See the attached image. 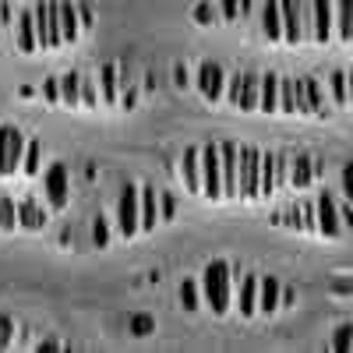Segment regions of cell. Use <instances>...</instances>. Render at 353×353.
I'll list each match as a JSON object with an SVG mask.
<instances>
[{
	"instance_id": "obj_1",
	"label": "cell",
	"mask_w": 353,
	"mask_h": 353,
	"mask_svg": "<svg viewBox=\"0 0 353 353\" xmlns=\"http://www.w3.org/2000/svg\"><path fill=\"white\" fill-rule=\"evenodd\" d=\"M230 286H233L230 265H226V261H212L209 269H205V276H201V297H205V304H209L216 314H226V311L233 307Z\"/></svg>"
},
{
	"instance_id": "obj_2",
	"label": "cell",
	"mask_w": 353,
	"mask_h": 353,
	"mask_svg": "<svg viewBox=\"0 0 353 353\" xmlns=\"http://www.w3.org/2000/svg\"><path fill=\"white\" fill-rule=\"evenodd\" d=\"M258 166H261V152L254 145H237V198L248 201L258 198Z\"/></svg>"
},
{
	"instance_id": "obj_3",
	"label": "cell",
	"mask_w": 353,
	"mask_h": 353,
	"mask_svg": "<svg viewBox=\"0 0 353 353\" xmlns=\"http://www.w3.org/2000/svg\"><path fill=\"white\" fill-rule=\"evenodd\" d=\"M279 21H283V43L297 46L307 39V0H279Z\"/></svg>"
},
{
	"instance_id": "obj_4",
	"label": "cell",
	"mask_w": 353,
	"mask_h": 353,
	"mask_svg": "<svg viewBox=\"0 0 353 353\" xmlns=\"http://www.w3.org/2000/svg\"><path fill=\"white\" fill-rule=\"evenodd\" d=\"M43 191H46V205L53 212L68 209V201H71V173H68L64 163H53L43 173Z\"/></svg>"
},
{
	"instance_id": "obj_5",
	"label": "cell",
	"mask_w": 353,
	"mask_h": 353,
	"mask_svg": "<svg viewBox=\"0 0 353 353\" xmlns=\"http://www.w3.org/2000/svg\"><path fill=\"white\" fill-rule=\"evenodd\" d=\"M314 233H321V237L329 241H339L343 237V223H339V205L332 198V191H321L318 201H314Z\"/></svg>"
},
{
	"instance_id": "obj_6",
	"label": "cell",
	"mask_w": 353,
	"mask_h": 353,
	"mask_svg": "<svg viewBox=\"0 0 353 353\" xmlns=\"http://www.w3.org/2000/svg\"><path fill=\"white\" fill-rule=\"evenodd\" d=\"M201 163V194L209 201H223V181H219V145H205L198 149Z\"/></svg>"
},
{
	"instance_id": "obj_7",
	"label": "cell",
	"mask_w": 353,
	"mask_h": 353,
	"mask_svg": "<svg viewBox=\"0 0 353 353\" xmlns=\"http://www.w3.org/2000/svg\"><path fill=\"white\" fill-rule=\"evenodd\" d=\"M21 152H25V134L14 124L0 128V176H14V170L21 166Z\"/></svg>"
},
{
	"instance_id": "obj_8",
	"label": "cell",
	"mask_w": 353,
	"mask_h": 353,
	"mask_svg": "<svg viewBox=\"0 0 353 353\" xmlns=\"http://www.w3.org/2000/svg\"><path fill=\"white\" fill-rule=\"evenodd\" d=\"M32 18H36V39L43 50H53L61 46V25H57V0L53 4H36L32 8Z\"/></svg>"
},
{
	"instance_id": "obj_9",
	"label": "cell",
	"mask_w": 353,
	"mask_h": 353,
	"mask_svg": "<svg viewBox=\"0 0 353 353\" xmlns=\"http://www.w3.org/2000/svg\"><path fill=\"white\" fill-rule=\"evenodd\" d=\"M307 39H332V0H307Z\"/></svg>"
},
{
	"instance_id": "obj_10",
	"label": "cell",
	"mask_w": 353,
	"mask_h": 353,
	"mask_svg": "<svg viewBox=\"0 0 353 353\" xmlns=\"http://www.w3.org/2000/svg\"><path fill=\"white\" fill-rule=\"evenodd\" d=\"M117 233L124 241L138 237V188H124L117 201Z\"/></svg>"
},
{
	"instance_id": "obj_11",
	"label": "cell",
	"mask_w": 353,
	"mask_h": 353,
	"mask_svg": "<svg viewBox=\"0 0 353 353\" xmlns=\"http://www.w3.org/2000/svg\"><path fill=\"white\" fill-rule=\"evenodd\" d=\"M276 113H286V117L307 113V106H304V81H301V78H283V74H279V99H276Z\"/></svg>"
},
{
	"instance_id": "obj_12",
	"label": "cell",
	"mask_w": 353,
	"mask_h": 353,
	"mask_svg": "<svg viewBox=\"0 0 353 353\" xmlns=\"http://www.w3.org/2000/svg\"><path fill=\"white\" fill-rule=\"evenodd\" d=\"M219 181H223V198H237V145L223 141L219 145Z\"/></svg>"
},
{
	"instance_id": "obj_13",
	"label": "cell",
	"mask_w": 353,
	"mask_h": 353,
	"mask_svg": "<svg viewBox=\"0 0 353 353\" xmlns=\"http://www.w3.org/2000/svg\"><path fill=\"white\" fill-rule=\"evenodd\" d=\"M198 92L209 99V103H219V99H223V92H226V74H223L219 64L205 61V64L198 68Z\"/></svg>"
},
{
	"instance_id": "obj_14",
	"label": "cell",
	"mask_w": 353,
	"mask_h": 353,
	"mask_svg": "<svg viewBox=\"0 0 353 353\" xmlns=\"http://www.w3.org/2000/svg\"><path fill=\"white\" fill-rule=\"evenodd\" d=\"M318 173H321V163L314 156H297V159H290V173H286V184L293 191H304L307 184L318 181Z\"/></svg>"
},
{
	"instance_id": "obj_15",
	"label": "cell",
	"mask_w": 353,
	"mask_h": 353,
	"mask_svg": "<svg viewBox=\"0 0 353 353\" xmlns=\"http://www.w3.org/2000/svg\"><path fill=\"white\" fill-rule=\"evenodd\" d=\"M159 223V194L156 188H138V233H152Z\"/></svg>"
},
{
	"instance_id": "obj_16",
	"label": "cell",
	"mask_w": 353,
	"mask_h": 353,
	"mask_svg": "<svg viewBox=\"0 0 353 353\" xmlns=\"http://www.w3.org/2000/svg\"><path fill=\"white\" fill-rule=\"evenodd\" d=\"M279 293H283V286L276 276H258V314H276Z\"/></svg>"
},
{
	"instance_id": "obj_17",
	"label": "cell",
	"mask_w": 353,
	"mask_h": 353,
	"mask_svg": "<svg viewBox=\"0 0 353 353\" xmlns=\"http://www.w3.org/2000/svg\"><path fill=\"white\" fill-rule=\"evenodd\" d=\"M57 25H61V39L74 43L81 36V25H78V8L71 0H57Z\"/></svg>"
},
{
	"instance_id": "obj_18",
	"label": "cell",
	"mask_w": 353,
	"mask_h": 353,
	"mask_svg": "<svg viewBox=\"0 0 353 353\" xmlns=\"http://www.w3.org/2000/svg\"><path fill=\"white\" fill-rule=\"evenodd\" d=\"M332 36H339V43H353V0H336Z\"/></svg>"
},
{
	"instance_id": "obj_19",
	"label": "cell",
	"mask_w": 353,
	"mask_h": 353,
	"mask_svg": "<svg viewBox=\"0 0 353 353\" xmlns=\"http://www.w3.org/2000/svg\"><path fill=\"white\" fill-rule=\"evenodd\" d=\"M18 226L21 230H43L46 226V209H43L36 198L18 201Z\"/></svg>"
},
{
	"instance_id": "obj_20",
	"label": "cell",
	"mask_w": 353,
	"mask_h": 353,
	"mask_svg": "<svg viewBox=\"0 0 353 353\" xmlns=\"http://www.w3.org/2000/svg\"><path fill=\"white\" fill-rule=\"evenodd\" d=\"M279 99V74H261L258 78V113H276Z\"/></svg>"
},
{
	"instance_id": "obj_21",
	"label": "cell",
	"mask_w": 353,
	"mask_h": 353,
	"mask_svg": "<svg viewBox=\"0 0 353 353\" xmlns=\"http://www.w3.org/2000/svg\"><path fill=\"white\" fill-rule=\"evenodd\" d=\"M261 32L269 43H283V21H279V0H265L261 8Z\"/></svg>"
},
{
	"instance_id": "obj_22",
	"label": "cell",
	"mask_w": 353,
	"mask_h": 353,
	"mask_svg": "<svg viewBox=\"0 0 353 353\" xmlns=\"http://www.w3.org/2000/svg\"><path fill=\"white\" fill-rule=\"evenodd\" d=\"M181 181L191 194H201V163H198V149H188L181 159Z\"/></svg>"
},
{
	"instance_id": "obj_23",
	"label": "cell",
	"mask_w": 353,
	"mask_h": 353,
	"mask_svg": "<svg viewBox=\"0 0 353 353\" xmlns=\"http://www.w3.org/2000/svg\"><path fill=\"white\" fill-rule=\"evenodd\" d=\"M304 81V106L311 117H329V106H325V88L318 85V78H301Z\"/></svg>"
},
{
	"instance_id": "obj_24",
	"label": "cell",
	"mask_w": 353,
	"mask_h": 353,
	"mask_svg": "<svg viewBox=\"0 0 353 353\" xmlns=\"http://www.w3.org/2000/svg\"><path fill=\"white\" fill-rule=\"evenodd\" d=\"M18 50L21 53H36L39 50V39H36V18H32V11H21L18 14Z\"/></svg>"
},
{
	"instance_id": "obj_25",
	"label": "cell",
	"mask_w": 353,
	"mask_h": 353,
	"mask_svg": "<svg viewBox=\"0 0 353 353\" xmlns=\"http://www.w3.org/2000/svg\"><path fill=\"white\" fill-rule=\"evenodd\" d=\"M258 78H261V74H241V85H237V110H244V113H254V110H258Z\"/></svg>"
},
{
	"instance_id": "obj_26",
	"label": "cell",
	"mask_w": 353,
	"mask_h": 353,
	"mask_svg": "<svg viewBox=\"0 0 353 353\" xmlns=\"http://www.w3.org/2000/svg\"><path fill=\"white\" fill-rule=\"evenodd\" d=\"M237 307H241L244 318H254V314H258V276H244V279H241Z\"/></svg>"
},
{
	"instance_id": "obj_27",
	"label": "cell",
	"mask_w": 353,
	"mask_h": 353,
	"mask_svg": "<svg viewBox=\"0 0 353 353\" xmlns=\"http://www.w3.org/2000/svg\"><path fill=\"white\" fill-rule=\"evenodd\" d=\"M99 92H103V103H110V106L121 99V74H117L113 64L99 68Z\"/></svg>"
},
{
	"instance_id": "obj_28",
	"label": "cell",
	"mask_w": 353,
	"mask_h": 353,
	"mask_svg": "<svg viewBox=\"0 0 353 353\" xmlns=\"http://www.w3.org/2000/svg\"><path fill=\"white\" fill-rule=\"evenodd\" d=\"M25 176H39L43 173V145L39 141H25V152H21V166Z\"/></svg>"
},
{
	"instance_id": "obj_29",
	"label": "cell",
	"mask_w": 353,
	"mask_h": 353,
	"mask_svg": "<svg viewBox=\"0 0 353 353\" xmlns=\"http://www.w3.org/2000/svg\"><path fill=\"white\" fill-rule=\"evenodd\" d=\"M329 85H332V99H336V106H350V74L346 71H332L329 74Z\"/></svg>"
},
{
	"instance_id": "obj_30",
	"label": "cell",
	"mask_w": 353,
	"mask_h": 353,
	"mask_svg": "<svg viewBox=\"0 0 353 353\" xmlns=\"http://www.w3.org/2000/svg\"><path fill=\"white\" fill-rule=\"evenodd\" d=\"M78 81H81V74H61V103L64 106H81L78 103Z\"/></svg>"
},
{
	"instance_id": "obj_31",
	"label": "cell",
	"mask_w": 353,
	"mask_h": 353,
	"mask_svg": "<svg viewBox=\"0 0 353 353\" xmlns=\"http://www.w3.org/2000/svg\"><path fill=\"white\" fill-rule=\"evenodd\" d=\"M78 103L81 106H99V88H96L92 78H81L78 81Z\"/></svg>"
},
{
	"instance_id": "obj_32",
	"label": "cell",
	"mask_w": 353,
	"mask_h": 353,
	"mask_svg": "<svg viewBox=\"0 0 353 353\" xmlns=\"http://www.w3.org/2000/svg\"><path fill=\"white\" fill-rule=\"evenodd\" d=\"M18 226V205L11 198H0V230H14Z\"/></svg>"
},
{
	"instance_id": "obj_33",
	"label": "cell",
	"mask_w": 353,
	"mask_h": 353,
	"mask_svg": "<svg viewBox=\"0 0 353 353\" xmlns=\"http://www.w3.org/2000/svg\"><path fill=\"white\" fill-rule=\"evenodd\" d=\"M14 346V318L11 314H0V353Z\"/></svg>"
},
{
	"instance_id": "obj_34",
	"label": "cell",
	"mask_w": 353,
	"mask_h": 353,
	"mask_svg": "<svg viewBox=\"0 0 353 353\" xmlns=\"http://www.w3.org/2000/svg\"><path fill=\"white\" fill-rule=\"evenodd\" d=\"M332 350H336V353H350V350H353V325H339V329H336Z\"/></svg>"
},
{
	"instance_id": "obj_35",
	"label": "cell",
	"mask_w": 353,
	"mask_h": 353,
	"mask_svg": "<svg viewBox=\"0 0 353 353\" xmlns=\"http://www.w3.org/2000/svg\"><path fill=\"white\" fill-rule=\"evenodd\" d=\"M198 301H201V297H198V286H194V283H184V286H181V304H184L188 311H198V307H201Z\"/></svg>"
},
{
	"instance_id": "obj_36",
	"label": "cell",
	"mask_w": 353,
	"mask_h": 353,
	"mask_svg": "<svg viewBox=\"0 0 353 353\" xmlns=\"http://www.w3.org/2000/svg\"><path fill=\"white\" fill-rule=\"evenodd\" d=\"M152 329H156V321H152L149 314H138V318H131V332H134V336H149Z\"/></svg>"
},
{
	"instance_id": "obj_37",
	"label": "cell",
	"mask_w": 353,
	"mask_h": 353,
	"mask_svg": "<svg viewBox=\"0 0 353 353\" xmlns=\"http://www.w3.org/2000/svg\"><path fill=\"white\" fill-rule=\"evenodd\" d=\"M194 21H198V25H212V21H216V8H212V4H198V8H194Z\"/></svg>"
},
{
	"instance_id": "obj_38",
	"label": "cell",
	"mask_w": 353,
	"mask_h": 353,
	"mask_svg": "<svg viewBox=\"0 0 353 353\" xmlns=\"http://www.w3.org/2000/svg\"><path fill=\"white\" fill-rule=\"evenodd\" d=\"M43 96H46L50 103H61V78H50V81H43Z\"/></svg>"
},
{
	"instance_id": "obj_39",
	"label": "cell",
	"mask_w": 353,
	"mask_h": 353,
	"mask_svg": "<svg viewBox=\"0 0 353 353\" xmlns=\"http://www.w3.org/2000/svg\"><path fill=\"white\" fill-rule=\"evenodd\" d=\"M92 233H96V244H99V248L110 244V230H106V219H103V216L96 219V230H92Z\"/></svg>"
},
{
	"instance_id": "obj_40",
	"label": "cell",
	"mask_w": 353,
	"mask_h": 353,
	"mask_svg": "<svg viewBox=\"0 0 353 353\" xmlns=\"http://www.w3.org/2000/svg\"><path fill=\"white\" fill-rule=\"evenodd\" d=\"M223 14H226V21H237L241 18V0H223Z\"/></svg>"
},
{
	"instance_id": "obj_41",
	"label": "cell",
	"mask_w": 353,
	"mask_h": 353,
	"mask_svg": "<svg viewBox=\"0 0 353 353\" xmlns=\"http://www.w3.org/2000/svg\"><path fill=\"white\" fill-rule=\"evenodd\" d=\"M173 81H176V85H188V68H184V64L173 68Z\"/></svg>"
},
{
	"instance_id": "obj_42",
	"label": "cell",
	"mask_w": 353,
	"mask_h": 353,
	"mask_svg": "<svg viewBox=\"0 0 353 353\" xmlns=\"http://www.w3.org/2000/svg\"><path fill=\"white\" fill-rule=\"evenodd\" d=\"M39 353H53V350H61V343H53V339H43L39 346H36Z\"/></svg>"
},
{
	"instance_id": "obj_43",
	"label": "cell",
	"mask_w": 353,
	"mask_h": 353,
	"mask_svg": "<svg viewBox=\"0 0 353 353\" xmlns=\"http://www.w3.org/2000/svg\"><path fill=\"white\" fill-rule=\"evenodd\" d=\"M8 25H11V8L0 4V28H8Z\"/></svg>"
},
{
	"instance_id": "obj_44",
	"label": "cell",
	"mask_w": 353,
	"mask_h": 353,
	"mask_svg": "<svg viewBox=\"0 0 353 353\" xmlns=\"http://www.w3.org/2000/svg\"><path fill=\"white\" fill-rule=\"evenodd\" d=\"M0 32H4V28H0Z\"/></svg>"
}]
</instances>
